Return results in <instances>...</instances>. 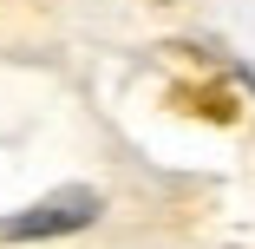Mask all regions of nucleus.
<instances>
[{
  "instance_id": "obj_1",
  "label": "nucleus",
  "mask_w": 255,
  "mask_h": 249,
  "mask_svg": "<svg viewBox=\"0 0 255 249\" xmlns=\"http://www.w3.org/2000/svg\"><path fill=\"white\" fill-rule=\"evenodd\" d=\"M98 210H105V197H98L92 184H66L53 197H39V204L13 210V217H0V243H46V236H72V230H92Z\"/></svg>"
}]
</instances>
